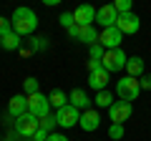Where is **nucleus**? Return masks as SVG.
<instances>
[{"label": "nucleus", "instance_id": "obj_22", "mask_svg": "<svg viewBox=\"0 0 151 141\" xmlns=\"http://www.w3.org/2000/svg\"><path fill=\"white\" fill-rule=\"evenodd\" d=\"M23 88H25V96H33V93H40V86H38V78L28 76L23 81Z\"/></svg>", "mask_w": 151, "mask_h": 141}, {"label": "nucleus", "instance_id": "obj_18", "mask_svg": "<svg viewBox=\"0 0 151 141\" xmlns=\"http://www.w3.org/2000/svg\"><path fill=\"white\" fill-rule=\"evenodd\" d=\"M48 101H50V109H55V111H60L63 106H68V96H65V91H60V88L50 91Z\"/></svg>", "mask_w": 151, "mask_h": 141}, {"label": "nucleus", "instance_id": "obj_17", "mask_svg": "<svg viewBox=\"0 0 151 141\" xmlns=\"http://www.w3.org/2000/svg\"><path fill=\"white\" fill-rule=\"evenodd\" d=\"M0 48L3 50H20V35H18L15 30L8 33V35H3V38H0Z\"/></svg>", "mask_w": 151, "mask_h": 141}, {"label": "nucleus", "instance_id": "obj_5", "mask_svg": "<svg viewBox=\"0 0 151 141\" xmlns=\"http://www.w3.org/2000/svg\"><path fill=\"white\" fill-rule=\"evenodd\" d=\"M131 114H134V106H131L129 101H113V106L108 109V119H111V124H121V126L131 119Z\"/></svg>", "mask_w": 151, "mask_h": 141}, {"label": "nucleus", "instance_id": "obj_13", "mask_svg": "<svg viewBox=\"0 0 151 141\" xmlns=\"http://www.w3.org/2000/svg\"><path fill=\"white\" fill-rule=\"evenodd\" d=\"M111 73H108L106 68H98V70H93V73H88V86L93 88L96 93H101V91H108V81H111Z\"/></svg>", "mask_w": 151, "mask_h": 141}, {"label": "nucleus", "instance_id": "obj_32", "mask_svg": "<svg viewBox=\"0 0 151 141\" xmlns=\"http://www.w3.org/2000/svg\"><path fill=\"white\" fill-rule=\"evenodd\" d=\"M48 141H68V139H65L63 134H50V136H48Z\"/></svg>", "mask_w": 151, "mask_h": 141}, {"label": "nucleus", "instance_id": "obj_2", "mask_svg": "<svg viewBox=\"0 0 151 141\" xmlns=\"http://www.w3.org/2000/svg\"><path fill=\"white\" fill-rule=\"evenodd\" d=\"M116 93H119V101H136L141 93V83L139 78H131V76H124L116 81Z\"/></svg>", "mask_w": 151, "mask_h": 141}, {"label": "nucleus", "instance_id": "obj_16", "mask_svg": "<svg viewBox=\"0 0 151 141\" xmlns=\"http://www.w3.org/2000/svg\"><path fill=\"white\" fill-rule=\"evenodd\" d=\"M144 58H139V55H131L129 60H126V76H131V78H141L144 76Z\"/></svg>", "mask_w": 151, "mask_h": 141}, {"label": "nucleus", "instance_id": "obj_29", "mask_svg": "<svg viewBox=\"0 0 151 141\" xmlns=\"http://www.w3.org/2000/svg\"><path fill=\"white\" fill-rule=\"evenodd\" d=\"M139 83H141V91H151V73H144L139 78Z\"/></svg>", "mask_w": 151, "mask_h": 141}, {"label": "nucleus", "instance_id": "obj_1", "mask_svg": "<svg viewBox=\"0 0 151 141\" xmlns=\"http://www.w3.org/2000/svg\"><path fill=\"white\" fill-rule=\"evenodd\" d=\"M10 23H13V30H15L20 38H25V35L30 38L33 33H35V28H38V15L30 8H15Z\"/></svg>", "mask_w": 151, "mask_h": 141}, {"label": "nucleus", "instance_id": "obj_30", "mask_svg": "<svg viewBox=\"0 0 151 141\" xmlns=\"http://www.w3.org/2000/svg\"><path fill=\"white\" fill-rule=\"evenodd\" d=\"M48 136H50L48 131H43V129H38V131H35V136H33V141H48Z\"/></svg>", "mask_w": 151, "mask_h": 141}, {"label": "nucleus", "instance_id": "obj_12", "mask_svg": "<svg viewBox=\"0 0 151 141\" xmlns=\"http://www.w3.org/2000/svg\"><path fill=\"white\" fill-rule=\"evenodd\" d=\"M23 114H28V96L25 93H15V96L8 101V116L20 119Z\"/></svg>", "mask_w": 151, "mask_h": 141}, {"label": "nucleus", "instance_id": "obj_27", "mask_svg": "<svg viewBox=\"0 0 151 141\" xmlns=\"http://www.w3.org/2000/svg\"><path fill=\"white\" fill-rule=\"evenodd\" d=\"M58 23L65 28V30H68V28H73V25H76V20H73V13H60Z\"/></svg>", "mask_w": 151, "mask_h": 141}, {"label": "nucleus", "instance_id": "obj_23", "mask_svg": "<svg viewBox=\"0 0 151 141\" xmlns=\"http://www.w3.org/2000/svg\"><path fill=\"white\" fill-rule=\"evenodd\" d=\"M38 121H40V129H43V131H48V134H53V129H55V126H58V121H55V116H43V119H38Z\"/></svg>", "mask_w": 151, "mask_h": 141}, {"label": "nucleus", "instance_id": "obj_14", "mask_svg": "<svg viewBox=\"0 0 151 141\" xmlns=\"http://www.w3.org/2000/svg\"><path fill=\"white\" fill-rule=\"evenodd\" d=\"M78 126H81L83 131H96L98 126H101V114H98L96 109H88V111H81V121H78Z\"/></svg>", "mask_w": 151, "mask_h": 141}, {"label": "nucleus", "instance_id": "obj_26", "mask_svg": "<svg viewBox=\"0 0 151 141\" xmlns=\"http://www.w3.org/2000/svg\"><path fill=\"white\" fill-rule=\"evenodd\" d=\"M103 53H106V48H103L101 43L91 45V58H88V60H103Z\"/></svg>", "mask_w": 151, "mask_h": 141}, {"label": "nucleus", "instance_id": "obj_25", "mask_svg": "<svg viewBox=\"0 0 151 141\" xmlns=\"http://www.w3.org/2000/svg\"><path fill=\"white\" fill-rule=\"evenodd\" d=\"M113 8H116V13H119V15L134 13V10H131V0H116V3H113Z\"/></svg>", "mask_w": 151, "mask_h": 141}, {"label": "nucleus", "instance_id": "obj_7", "mask_svg": "<svg viewBox=\"0 0 151 141\" xmlns=\"http://www.w3.org/2000/svg\"><path fill=\"white\" fill-rule=\"evenodd\" d=\"M55 121H58L60 129H73V126H78V121H81V111L73 109V106H63L60 111H55Z\"/></svg>", "mask_w": 151, "mask_h": 141}, {"label": "nucleus", "instance_id": "obj_8", "mask_svg": "<svg viewBox=\"0 0 151 141\" xmlns=\"http://www.w3.org/2000/svg\"><path fill=\"white\" fill-rule=\"evenodd\" d=\"M116 20H119V13H116L113 3L96 8V25H101V30H106V28H113V25H116Z\"/></svg>", "mask_w": 151, "mask_h": 141}, {"label": "nucleus", "instance_id": "obj_3", "mask_svg": "<svg viewBox=\"0 0 151 141\" xmlns=\"http://www.w3.org/2000/svg\"><path fill=\"white\" fill-rule=\"evenodd\" d=\"M13 126H15V136L18 139H33L35 131L40 129V121H38V116H33V114H23L20 119L13 121Z\"/></svg>", "mask_w": 151, "mask_h": 141}, {"label": "nucleus", "instance_id": "obj_34", "mask_svg": "<svg viewBox=\"0 0 151 141\" xmlns=\"http://www.w3.org/2000/svg\"><path fill=\"white\" fill-rule=\"evenodd\" d=\"M0 139H3V136H0Z\"/></svg>", "mask_w": 151, "mask_h": 141}, {"label": "nucleus", "instance_id": "obj_20", "mask_svg": "<svg viewBox=\"0 0 151 141\" xmlns=\"http://www.w3.org/2000/svg\"><path fill=\"white\" fill-rule=\"evenodd\" d=\"M93 103H96L98 109H111V106H113V96H111L108 91H101V93H96Z\"/></svg>", "mask_w": 151, "mask_h": 141}, {"label": "nucleus", "instance_id": "obj_28", "mask_svg": "<svg viewBox=\"0 0 151 141\" xmlns=\"http://www.w3.org/2000/svg\"><path fill=\"white\" fill-rule=\"evenodd\" d=\"M8 33H13V23H10V18H3V15H0V38L8 35Z\"/></svg>", "mask_w": 151, "mask_h": 141}, {"label": "nucleus", "instance_id": "obj_33", "mask_svg": "<svg viewBox=\"0 0 151 141\" xmlns=\"http://www.w3.org/2000/svg\"><path fill=\"white\" fill-rule=\"evenodd\" d=\"M0 141H15V139H10V136H5V139H0Z\"/></svg>", "mask_w": 151, "mask_h": 141}, {"label": "nucleus", "instance_id": "obj_15", "mask_svg": "<svg viewBox=\"0 0 151 141\" xmlns=\"http://www.w3.org/2000/svg\"><path fill=\"white\" fill-rule=\"evenodd\" d=\"M68 103L73 106V109H78V111H88L93 101L88 98V93L83 91V88H73V91L68 93Z\"/></svg>", "mask_w": 151, "mask_h": 141}, {"label": "nucleus", "instance_id": "obj_4", "mask_svg": "<svg viewBox=\"0 0 151 141\" xmlns=\"http://www.w3.org/2000/svg\"><path fill=\"white\" fill-rule=\"evenodd\" d=\"M126 60H129V55L124 53L121 48H113V50H106L103 53V68L108 70V73H116V70H126Z\"/></svg>", "mask_w": 151, "mask_h": 141}, {"label": "nucleus", "instance_id": "obj_6", "mask_svg": "<svg viewBox=\"0 0 151 141\" xmlns=\"http://www.w3.org/2000/svg\"><path fill=\"white\" fill-rule=\"evenodd\" d=\"M28 114L38 116V119L48 116V114H50V101H48V96H43V93H33V96H28Z\"/></svg>", "mask_w": 151, "mask_h": 141}, {"label": "nucleus", "instance_id": "obj_10", "mask_svg": "<svg viewBox=\"0 0 151 141\" xmlns=\"http://www.w3.org/2000/svg\"><path fill=\"white\" fill-rule=\"evenodd\" d=\"M116 28H119L124 35H134V33H139L141 20H139V15H136V13H126V15H119Z\"/></svg>", "mask_w": 151, "mask_h": 141}, {"label": "nucleus", "instance_id": "obj_9", "mask_svg": "<svg viewBox=\"0 0 151 141\" xmlns=\"http://www.w3.org/2000/svg\"><path fill=\"white\" fill-rule=\"evenodd\" d=\"M121 40H124V33H121L116 25H113V28H106V30H101V35H98V43H101L106 50L121 48Z\"/></svg>", "mask_w": 151, "mask_h": 141}, {"label": "nucleus", "instance_id": "obj_31", "mask_svg": "<svg viewBox=\"0 0 151 141\" xmlns=\"http://www.w3.org/2000/svg\"><path fill=\"white\" fill-rule=\"evenodd\" d=\"M68 35H70L73 40H78V38H81V25H73V28H68Z\"/></svg>", "mask_w": 151, "mask_h": 141}, {"label": "nucleus", "instance_id": "obj_24", "mask_svg": "<svg viewBox=\"0 0 151 141\" xmlns=\"http://www.w3.org/2000/svg\"><path fill=\"white\" fill-rule=\"evenodd\" d=\"M124 134H126V131H124L121 124H111V126H108V139L119 141V139H124Z\"/></svg>", "mask_w": 151, "mask_h": 141}, {"label": "nucleus", "instance_id": "obj_21", "mask_svg": "<svg viewBox=\"0 0 151 141\" xmlns=\"http://www.w3.org/2000/svg\"><path fill=\"white\" fill-rule=\"evenodd\" d=\"M45 48H48V38H43V35H30V50L40 53Z\"/></svg>", "mask_w": 151, "mask_h": 141}, {"label": "nucleus", "instance_id": "obj_19", "mask_svg": "<svg viewBox=\"0 0 151 141\" xmlns=\"http://www.w3.org/2000/svg\"><path fill=\"white\" fill-rule=\"evenodd\" d=\"M98 35H101V30H96V28L93 25H88V28H81V43H86L88 48H91V45H96L98 43Z\"/></svg>", "mask_w": 151, "mask_h": 141}, {"label": "nucleus", "instance_id": "obj_11", "mask_svg": "<svg viewBox=\"0 0 151 141\" xmlns=\"http://www.w3.org/2000/svg\"><path fill=\"white\" fill-rule=\"evenodd\" d=\"M73 20L76 25H81V28H88L96 23V8L93 5H78L73 10Z\"/></svg>", "mask_w": 151, "mask_h": 141}]
</instances>
